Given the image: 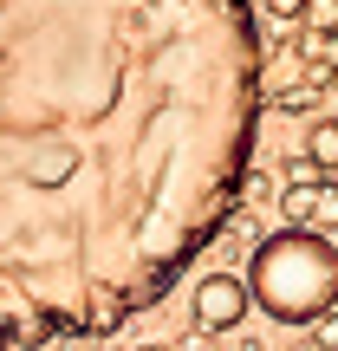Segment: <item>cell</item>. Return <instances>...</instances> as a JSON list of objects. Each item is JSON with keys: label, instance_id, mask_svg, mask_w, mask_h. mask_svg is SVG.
<instances>
[{"label": "cell", "instance_id": "5b68a950", "mask_svg": "<svg viewBox=\"0 0 338 351\" xmlns=\"http://www.w3.org/2000/svg\"><path fill=\"white\" fill-rule=\"evenodd\" d=\"M313 176H338V124H313V137H306V156H300Z\"/></svg>", "mask_w": 338, "mask_h": 351}, {"label": "cell", "instance_id": "ba28073f", "mask_svg": "<svg viewBox=\"0 0 338 351\" xmlns=\"http://www.w3.org/2000/svg\"><path fill=\"white\" fill-rule=\"evenodd\" d=\"M267 13H280V20H293V13H300V0H261Z\"/></svg>", "mask_w": 338, "mask_h": 351}, {"label": "cell", "instance_id": "52a82bcc", "mask_svg": "<svg viewBox=\"0 0 338 351\" xmlns=\"http://www.w3.org/2000/svg\"><path fill=\"white\" fill-rule=\"evenodd\" d=\"M313 345L338 351V306H332V313H319V319H313Z\"/></svg>", "mask_w": 338, "mask_h": 351}, {"label": "cell", "instance_id": "8992f818", "mask_svg": "<svg viewBox=\"0 0 338 351\" xmlns=\"http://www.w3.org/2000/svg\"><path fill=\"white\" fill-rule=\"evenodd\" d=\"M293 20H300L306 33H338V0H300Z\"/></svg>", "mask_w": 338, "mask_h": 351}, {"label": "cell", "instance_id": "277c9868", "mask_svg": "<svg viewBox=\"0 0 338 351\" xmlns=\"http://www.w3.org/2000/svg\"><path fill=\"white\" fill-rule=\"evenodd\" d=\"M280 215L293 234H326V228H338V182H293L280 195Z\"/></svg>", "mask_w": 338, "mask_h": 351}, {"label": "cell", "instance_id": "9c48e42d", "mask_svg": "<svg viewBox=\"0 0 338 351\" xmlns=\"http://www.w3.org/2000/svg\"><path fill=\"white\" fill-rule=\"evenodd\" d=\"M332 124H338V117H332Z\"/></svg>", "mask_w": 338, "mask_h": 351}, {"label": "cell", "instance_id": "6da1fadb", "mask_svg": "<svg viewBox=\"0 0 338 351\" xmlns=\"http://www.w3.org/2000/svg\"><path fill=\"white\" fill-rule=\"evenodd\" d=\"M248 0H0V345L98 339L248 195Z\"/></svg>", "mask_w": 338, "mask_h": 351}, {"label": "cell", "instance_id": "7a4b0ae2", "mask_svg": "<svg viewBox=\"0 0 338 351\" xmlns=\"http://www.w3.org/2000/svg\"><path fill=\"white\" fill-rule=\"evenodd\" d=\"M248 300H261L280 326H313L319 313L338 306V247L326 234H274L254 254Z\"/></svg>", "mask_w": 338, "mask_h": 351}, {"label": "cell", "instance_id": "3957f363", "mask_svg": "<svg viewBox=\"0 0 338 351\" xmlns=\"http://www.w3.org/2000/svg\"><path fill=\"white\" fill-rule=\"evenodd\" d=\"M248 306L254 300H248V287H241L234 274H208L195 287V326L202 332H234L241 319H248Z\"/></svg>", "mask_w": 338, "mask_h": 351}]
</instances>
